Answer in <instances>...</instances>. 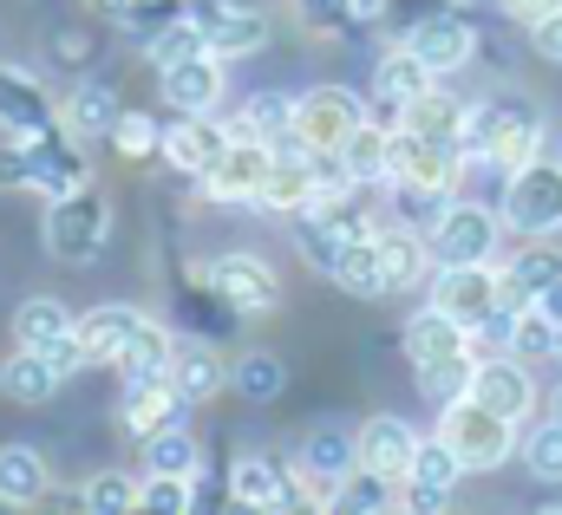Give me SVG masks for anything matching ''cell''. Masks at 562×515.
<instances>
[{
  "mask_svg": "<svg viewBox=\"0 0 562 515\" xmlns=\"http://www.w3.org/2000/svg\"><path fill=\"white\" fill-rule=\"evenodd\" d=\"M464 163H497V170H524L530 157H543V125L517 105V99H484L464 112V137H458Z\"/></svg>",
  "mask_w": 562,
  "mask_h": 515,
  "instance_id": "6da1fadb",
  "label": "cell"
},
{
  "mask_svg": "<svg viewBox=\"0 0 562 515\" xmlns=\"http://www.w3.org/2000/svg\"><path fill=\"white\" fill-rule=\"evenodd\" d=\"M438 437L458 450L464 470H497L517 450V417H504V411H491L477 398H458V404L438 411Z\"/></svg>",
  "mask_w": 562,
  "mask_h": 515,
  "instance_id": "7a4b0ae2",
  "label": "cell"
},
{
  "mask_svg": "<svg viewBox=\"0 0 562 515\" xmlns=\"http://www.w3.org/2000/svg\"><path fill=\"white\" fill-rule=\"evenodd\" d=\"M105 229H112V203L92 183H79V190H66V196L46 203V249L59 261H72V267L105 249Z\"/></svg>",
  "mask_w": 562,
  "mask_h": 515,
  "instance_id": "3957f363",
  "label": "cell"
},
{
  "mask_svg": "<svg viewBox=\"0 0 562 515\" xmlns=\"http://www.w3.org/2000/svg\"><path fill=\"white\" fill-rule=\"evenodd\" d=\"M504 222L517 236H557L562 229V163L557 157H530L524 170H510V183H504Z\"/></svg>",
  "mask_w": 562,
  "mask_h": 515,
  "instance_id": "277c9868",
  "label": "cell"
},
{
  "mask_svg": "<svg viewBox=\"0 0 562 515\" xmlns=\"http://www.w3.org/2000/svg\"><path fill=\"white\" fill-rule=\"evenodd\" d=\"M431 307H445L451 320H464L471 333H484L491 320H504V274H497L491 261L438 267V281H431Z\"/></svg>",
  "mask_w": 562,
  "mask_h": 515,
  "instance_id": "5b68a950",
  "label": "cell"
},
{
  "mask_svg": "<svg viewBox=\"0 0 562 515\" xmlns=\"http://www.w3.org/2000/svg\"><path fill=\"white\" fill-rule=\"evenodd\" d=\"M504 236V216H491L484 203H445V216L431 222V261L438 267H471V261H491Z\"/></svg>",
  "mask_w": 562,
  "mask_h": 515,
  "instance_id": "8992f818",
  "label": "cell"
},
{
  "mask_svg": "<svg viewBox=\"0 0 562 515\" xmlns=\"http://www.w3.org/2000/svg\"><path fill=\"white\" fill-rule=\"evenodd\" d=\"M269 163H276V144H262V137H229V150H223V157L210 163V176H203V196H216V203H262Z\"/></svg>",
  "mask_w": 562,
  "mask_h": 515,
  "instance_id": "52a82bcc",
  "label": "cell"
},
{
  "mask_svg": "<svg viewBox=\"0 0 562 515\" xmlns=\"http://www.w3.org/2000/svg\"><path fill=\"white\" fill-rule=\"evenodd\" d=\"M360 125H367V105H360L353 92H340V85H314V92L294 99V130H301L314 150H340Z\"/></svg>",
  "mask_w": 562,
  "mask_h": 515,
  "instance_id": "ba28073f",
  "label": "cell"
},
{
  "mask_svg": "<svg viewBox=\"0 0 562 515\" xmlns=\"http://www.w3.org/2000/svg\"><path fill=\"white\" fill-rule=\"evenodd\" d=\"M210 294L229 307V313H269L281 300V281H276V267L269 261H256V255H223V261H210Z\"/></svg>",
  "mask_w": 562,
  "mask_h": 515,
  "instance_id": "9c48e42d",
  "label": "cell"
},
{
  "mask_svg": "<svg viewBox=\"0 0 562 515\" xmlns=\"http://www.w3.org/2000/svg\"><path fill=\"white\" fill-rule=\"evenodd\" d=\"M183 13L203 26L210 53H223V59H243L269 39V20L256 7H236V0H183Z\"/></svg>",
  "mask_w": 562,
  "mask_h": 515,
  "instance_id": "30bf717a",
  "label": "cell"
},
{
  "mask_svg": "<svg viewBox=\"0 0 562 515\" xmlns=\"http://www.w3.org/2000/svg\"><path fill=\"white\" fill-rule=\"evenodd\" d=\"M360 470V437L353 431H340V424H314L307 431V444H301V477L334 503L340 496V483Z\"/></svg>",
  "mask_w": 562,
  "mask_h": 515,
  "instance_id": "8fae6325",
  "label": "cell"
},
{
  "mask_svg": "<svg viewBox=\"0 0 562 515\" xmlns=\"http://www.w3.org/2000/svg\"><path fill=\"white\" fill-rule=\"evenodd\" d=\"M458 144H438V137H419V130H393V176L386 183H419V190H451L458 176Z\"/></svg>",
  "mask_w": 562,
  "mask_h": 515,
  "instance_id": "7c38bea8",
  "label": "cell"
},
{
  "mask_svg": "<svg viewBox=\"0 0 562 515\" xmlns=\"http://www.w3.org/2000/svg\"><path fill=\"white\" fill-rule=\"evenodd\" d=\"M86 183V163H79V137H26V190H40L46 203L53 196H66V190H79Z\"/></svg>",
  "mask_w": 562,
  "mask_h": 515,
  "instance_id": "4fadbf2b",
  "label": "cell"
},
{
  "mask_svg": "<svg viewBox=\"0 0 562 515\" xmlns=\"http://www.w3.org/2000/svg\"><path fill=\"white\" fill-rule=\"evenodd\" d=\"M406 46L419 53L438 79H445V72H458V66H471V53H477L471 26H464L458 13H438V7H431L425 20H413V26H406Z\"/></svg>",
  "mask_w": 562,
  "mask_h": 515,
  "instance_id": "5bb4252c",
  "label": "cell"
},
{
  "mask_svg": "<svg viewBox=\"0 0 562 515\" xmlns=\"http://www.w3.org/2000/svg\"><path fill=\"white\" fill-rule=\"evenodd\" d=\"M557 281H562V249H550L543 236H530V249H517L510 267H504V320L524 313V307H537Z\"/></svg>",
  "mask_w": 562,
  "mask_h": 515,
  "instance_id": "9a60e30c",
  "label": "cell"
},
{
  "mask_svg": "<svg viewBox=\"0 0 562 515\" xmlns=\"http://www.w3.org/2000/svg\"><path fill=\"white\" fill-rule=\"evenodd\" d=\"M229 137H236V130L216 125L210 112H177V125L164 130V157H170L177 170H190V176H210V163L229 150Z\"/></svg>",
  "mask_w": 562,
  "mask_h": 515,
  "instance_id": "2e32d148",
  "label": "cell"
},
{
  "mask_svg": "<svg viewBox=\"0 0 562 515\" xmlns=\"http://www.w3.org/2000/svg\"><path fill=\"white\" fill-rule=\"evenodd\" d=\"M223 99V53H190L177 66H164V105L170 112H216Z\"/></svg>",
  "mask_w": 562,
  "mask_h": 515,
  "instance_id": "e0dca14e",
  "label": "cell"
},
{
  "mask_svg": "<svg viewBox=\"0 0 562 515\" xmlns=\"http://www.w3.org/2000/svg\"><path fill=\"white\" fill-rule=\"evenodd\" d=\"M458 477H464L458 450H451L445 437H419V457H413V470H406V510H445Z\"/></svg>",
  "mask_w": 562,
  "mask_h": 515,
  "instance_id": "ac0fdd59",
  "label": "cell"
},
{
  "mask_svg": "<svg viewBox=\"0 0 562 515\" xmlns=\"http://www.w3.org/2000/svg\"><path fill=\"white\" fill-rule=\"evenodd\" d=\"M413 457H419V431L406 417H367L360 424V470H380V477L406 483Z\"/></svg>",
  "mask_w": 562,
  "mask_h": 515,
  "instance_id": "d6986e66",
  "label": "cell"
},
{
  "mask_svg": "<svg viewBox=\"0 0 562 515\" xmlns=\"http://www.w3.org/2000/svg\"><path fill=\"white\" fill-rule=\"evenodd\" d=\"M229 496L243 503V510H301V483H294V470H281L269 457H236V470H229Z\"/></svg>",
  "mask_w": 562,
  "mask_h": 515,
  "instance_id": "ffe728a7",
  "label": "cell"
},
{
  "mask_svg": "<svg viewBox=\"0 0 562 515\" xmlns=\"http://www.w3.org/2000/svg\"><path fill=\"white\" fill-rule=\"evenodd\" d=\"M471 398H477V404H491V411H504V417H524V411L537 404V386H530L524 359H517V353H504V359H477Z\"/></svg>",
  "mask_w": 562,
  "mask_h": 515,
  "instance_id": "44dd1931",
  "label": "cell"
},
{
  "mask_svg": "<svg viewBox=\"0 0 562 515\" xmlns=\"http://www.w3.org/2000/svg\"><path fill=\"white\" fill-rule=\"evenodd\" d=\"M400 340H406V359H413V366H431V359H458V353H471V327H464V320H451L445 307L413 313Z\"/></svg>",
  "mask_w": 562,
  "mask_h": 515,
  "instance_id": "7402d4cb",
  "label": "cell"
},
{
  "mask_svg": "<svg viewBox=\"0 0 562 515\" xmlns=\"http://www.w3.org/2000/svg\"><path fill=\"white\" fill-rule=\"evenodd\" d=\"M380 267H386V294H406V287H419L425 267H431V242H425V229H406V222H380Z\"/></svg>",
  "mask_w": 562,
  "mask_h": 515,
  "instance_id": "603a6c76",
  "label": "cell"
},
{
  "mask_svg": "<svg viewBox=\"0 0 562 515\" xmlns=\"http://www.w3.org/2000/svg\"><path fill=\"white\" fill-rule=\"evenodd\" d=\"M59 125V112L40 99V85H26L13 66H0V130L7 137H46Z\"/></svg>",
  "mask_w": 562,
  "mask_h": 515,
  "instance_id": "cb8c5ba5",
  "label": "cell"
},
{
  "mask_svg": "<svg viewBox=\"0 0 562 515\" xmlns=\"http://www.w3.org/2000/svg\"><path fill=\"white\" fill-rule=\"evenodd\" d=\"M119 118H125V105L112 99V85H72V99L59 105V130L66 137H79V144H92V137H112L119 130Z\"/></svg>",
  "mask_w": 562,
  "mask_h": 515,
  "instance_id": "d4e9b609",
  "label": "cell"
},
{
  "mask_svg": "<svg viewBox=\"0 0 562 515\" xmlns=\"http://www.w3.org/2000/svg\"><path fill=\"white\" fill-rule=\"evenodd\" d=\"M138 327H144L138 307H92V313L79 320V340H86L92 366H119V353L138 340Z\"/></svg>",
  "mask_w": 562,
  "mask_h": 515,
  "instance_id": "484cf974",
  "label": "cell"
},
{
  "mask_svg": "<svg viewBox=\"0 0 562 515\" xmlns=\"http://www.w3.org/2000/svg\"><path fill=\"white\" fill-rule=\"evenodd\" d=\"M170 359H177V340H170L157 320H144L138 340L119 353V379H125V386H170Z\"/></svg>",
  "mask_w": 562,
  "mask_h": 515,
  "instance_id": "4316f807",
  "label": "cell"
},
{
  "mask_svg": "<svg viewBox=\"0 0 562 515\" xmlns=\"http://www.w3.org/2000/svg\"><path fill=\"white\" fill-rule=\"evenodd\" d=\"M431 79H438V72L425 66L419 53H413V46H400V53H386V59L373 66V99H380L386 112H406Z\"/></svg>",
  "mask_w": 562,
  "mask_h": 515,
  "instance_id": "83f0119b",
  "label": "cell"
},
{
  "mask_svg": "<svg viewBox=\"0 0 562 515\" xmlns=\"http://www.w3.org/2000/svg\"><path fill=\"white\" fill-rule=\"evenodd\" d=\"M46 490H53V477H46L33 444H0V503L7 510H33Z\"/></svg>",
  "mask_w": 562,
  "mask_h": 515,
  "instance_id": "f1b7e54d",
  "label": "cell"
},
{
  "mask_svg": "<svg viewBox=\"0 0 562 515\" xmlns=\"http://www.w3.org/2000/svg\"><path fill=\"white\" fill-rule=\"evenodd\" d=\"M464 112H471L464 99H451L445 85H425L419 99L400 112V125L419 130V137H438V144H458V137H464Z\"/></svg>",
  "mask_w": 562,
  "mask_h": 515,
  "instance_id": "f546056e",
  "label": "cell"
},
{
  "mask_svg": "<svg viewBox=\"0 0 562 515\" xmlns=\"http://www.w3.org/2000/svg\"><path fill=\"white\" fill-rule=\"evenodd\" d=\"M66 333H79V320L59 307V300H20L13 307V346H33V353H53Z\"/></svg>",
  "mask_w": 562,
  "mask_h": 515,
  "instance_id": "4dcf8cb0",
  "label": "cell"
},
{
  "mask_svg": "<svg viewBox=\"0 0 562 515\" xmlns=\"http://www.w3.org/2000/svg\"><path fill=\"white\" fill-rule=\"evenodd\" d=\"M59 379H66V373H59L46 353H33V346H20V353L0 366V391H7L13 404H40V398H53Z\"/></svg>",
  "mask_w": 562,
  "mask_h": 515,
  "instance_id": "1f68e13d",
  "label": "cell"
},
{
  "mask_svg": "<svg viewBox=\"0 0 562 515\" xmlns=\"http://www.w3.org/2000/svg\"><path fill=\"white\" fill-rule=\"evenodd\" d=\"M340 163H347L353 183H386V176H393V130L367 118V125L340 144Z\"/></svg>",
  "mask_w": 562,
  "mask_h": 515,
  "instance_id": "d6a6232c",
  "label": "cell"
},
{
  "mask_svg": "<svg viewBox=\"0 0 562 515\" xmlns=\"http://www.w3.org/2000/svg\"><path fill=\"white\" fill-rule=\"evenodd\" d=\"M223 379H229V373H223V359H216L210 346H183V340H177L170 386H177V398H183V404H203V398H216V391H223Z\"/></svg>",
  "mask_w": 562,
  "mask_h": 515,
  "instance_id": "836d02e7",
  "label": "cell"
},
{
  "mask_svg": "<svg viewBox=\"0 0 562 515\" xmlns=\"http://www.w3.org/2000/svg\"><path fill=\"white\" fill-rule=\"evenodd\" d=\"M334 281L353 294V300H386V267H380V242L373 236H360V242H347L340 261H334Z\"/></svg>",
  "mask_w": 562,
  "mask_h": 515,
  "instance_id": "e575fe53",
  "label": "cell"
},
{
  "mask_svg": "<svg viewBox=\"0 0 562 515\" xmlns=\"http://www.w3.org/2000/svg\"><path fill=\"white\" fill-rule=\"evenodd\" d=\"M144 470H157V477H196L203 450H196V437L183 424H164V431L144 437Z\"/></svg>",
  "mask_w": 562,
  "mask_h": 515,
  "instance_id": "d590c367",
  "label": "cell"
},
{
  "mask_svg": "<svg viewBox=\"0 0 562 515\" xmlns=\"http://www.w3.org/2000/svg\"><path fill=\"white\" fill-rule=\"evenodd\" d=\"M177 411H183L177 386H125V431L132 437H150V431L177 424Z\"/></svg>",
  "mask_w": 562,
  "mask_h": 515,
  "instance_id": "8d00e7d4",
  "label": "cell"
},
{
  "mask_svg": "<svg viewBox=\"0 0 562 515\" xmlns=\"http://www.w3.org/2000/svg\"><path fill=\"white\" fill-rule=\"evenodd\" d=\"M510 353L530 366V359H557L562 353V327L543 313V307H524V313H510Z\"/></svg>",
  "mask_w": 562,
  "mask_h": 515,
  "instance_id": "74e56055",
  "label": "cell"
},
{
  "mask_svg": "<svg viewBox=\"0 0 562 515\" xmlns=\"http://www.w3.org/2000/svg\"><path fill=\"white\" fill-rule=\"evenodd\" d=\"M236 137H262V144H276L294 130V99H281V92H262V99H249L243 112H236Z\"/></svg>",
  "mask_w": 562,
  "mask_h": 515,
  "instance_id": "f35d334b",
  "label": "cell"
},
{
  "mask_svg": "<svg viewBox=\"0 0 562 515\" xmlns=\"http://www.w3.org/2000/svg\"><path fill=\"white\" fill-rule=\"evenodd\" d=\"M471 379H477V359L471 353H458V359H431L419 366V391L445 411V404H458V398H471Z\"/></svg>",
  "mask_w": 562,
  "mask_h": 515,
  "instance_id": "ab89813d",
  "label": "cell"
},
{
  "mask_svg": "<svg viewBox=\"0 0 562 515\" xmlns=\"http://www.w3.org/2000/svg\"><path fill=\"white\" fill-rule=\"evenodd\" d=\"M92 515H125V510H144V483H132L125 470H105V477H92L86 483V496H79Z\"/></svg>",
  "mask_w": 562,
  "mask_h": 515,
  "instance_id": "60d3db41",
  "label": "cell"
},
{
  "mask_svg": "<svg viewBox=\"0 0 562 515\" xmlns=\"http://www.w3.org/2000/svg\"><path fill=\"white\" fill-rule=\"evenodd\" d=\"M229 379H236V391H243V398L269 404V398H281V386H288V366H281L276 353H249V359H243Z\"/></svg>",
  "mask_w": 562,
  "mask_h": 515,
  "instance_id": "b9f144b4",
  "label": "cell"
},
{
  "mask_svg": "<svg viewBox=\"0 0 562 515\" xmlns=\"http://www.w3.org/2000/svg\"><path fill=\"white\" fill-rule=\"evenodd\" d=\"M524 464H530V477H543V483H562V417H550V424H537L524 444Z\"/></svg>",
  "mask_w": 562,
  "mask_h": 515,
  "instance_id": "7bdbcfd3",
  "label": "cell"
},
{
  "mask_svg": "<svg viewBox=\"0 0 562 515\" xmlns=\"http://www.w3.org/2000/svg\"><path fill=\"white\" fill-rule=\"evenodd\" d=\"M203 46H210V39H203V26H196V20L183 13L177 26H164V33L150 39V66L164 72V66H177V59H190V53H203Z\"/></svg>",
  "mask_w": 562,
  "mask_h": 515,
  "instance_id": "ee69618b",
  "label": "cell"
},
{
  "mask_svg": "<svg viewBox=\"0 0 562 515\" xmlns=\"http://www.w3.org/2000/svg\"><path fill=\"white\" fill-rule=\"evenodd\" d=\"M190 483H196V477H157V470H144V510H157V515L196 510V503H190Z\"/></svg>",
  "mask_w": 562,
  "mask_h": 515,
  "instance_id": "f6af8a7d",
  "label": "cell"
},
{
  "mask_svg": "<svg viewBox=\"0 0 562 515\" xmlns=\"http://www.w3.org/2000/svg\"><path fill=\"white\" fill-rule=\"evenodd\" d=\"M112 144H119V157H150V150H164V130L150 125L144 112H125L119 130H112Z\"/></svg>",
  "mask_w": 562,
  "mask_h": 515,
  "instance_id": "bcb514c9",
  "label": "cell"
},
{
  "mask_svg": "<svg viewBox=\"0 0 562 515\" xmlns=\"http://www.w3.org/2000/svg\"><path fill=\"white\" fill-rule=\"evenodd\" d=\"M530 39H537V53H543V59H557V66H562V7L550 13V20H537V26H530Z\"/></svg>",
  "mask_w": 562,
  "mask_h": 515,
  "instance_id": "7dc6e473",
  "label": "cell"
},
{
  "mask_svg": "<svg viewBox=\"0 0 562 515\" xmlns=\"http://www.w3.org/2000/svg\"><path fill=\"white\" fill-rule=\"evenodd\" d=\"M562 0H504V13L517 20V26H537V20H550Z\"/></svg>",
  "mask_w": 562,
  "mask_h": 515,
  "instance_id": "c3c4849f",
  "label": "cell"
},
{
  "mask_svg": "<svg viewBox=\"0 0 562 515\" xmlns=\"http://www.w3.org/2000/svg\"><path fill=\"white\" fill-rule=\"evenodd\" d=\"M386 7H393V0H347L353 20H373V13H386Z\"/></svg>",
  "mask_w": 562,
  "mask_h": 515,
  "instance_id": "681fc988",
  "label": "cell"
},
{
  "mask_svg": "<svg viewBox=\"0 0 562 515\" xmlns=\"http://www.w3.org/2000/svg\"><path fill=\"white\" fill-rule=\"evenodd\" d=\"M537 307H543V313H550V320H557V327H562V281H557V287H550V294H543V300H537Z\"/></svg>",
  "mask_w": 562,
  "mask_h": 515,
  "instance_id": "f907efd6",
  "label": "cell"
},
{
  "mask_svg": "<svg viewBox=\"0 0 562 515\" xmlns=\"http://www.w3.org/2000/svg\"><path fill=\"white\" fill-rule=\"evenodd\" d=\"M92 7H105V13H125V7H132V0H92Z\"/></svg>",
  "mask_w": 562,
  "mask_h": 515,
  "instance_id": "816d5d0a",
  "label": "cell"
},
{
  "mask_svg": "<svg viewBox=\"0 0 562 515\" xmlns=\"http://www.w3.org/2000/svg\"><path fill=\"white\" fill-rule=\"evenodd\" d=\"M550 417H562V386H557V391H550Z\"/></svg>",
  "mask_w": 562,
  "mask_h": 515,
  "instance_id": "f5cc1de1",
  "label": "cell"
},
{
  "mask_svg": "<svg viewBox=\"0 0 562 515\" xmlns=\"http://www.w3.org/2000/svg\"><path fill=\"white\" fill-rule=\"evenodd\" d=\"M557 137H562V130H557ZM557 163H562V144H557Z\"/></svg>",
  "mask_w": 562,
  "mask_h": 515,
  "instance_id": "db71d44e",
  "label": "cell"
},
{
  "mask_svg": "<svg viewBox=\"0 0 562 515\" xmlns=\"http://www.w3.org/2000/svg\"><path fill=\"white\" fill-rule=\"evenodd\" d=\"M557 359H562V353H557Z\"/></svg>",
  "mask_w": 562,
  "mask_h": 515,
  "instance_id": "11a10c76",
  "label": "cell"
}]
</instances>
